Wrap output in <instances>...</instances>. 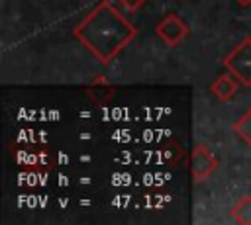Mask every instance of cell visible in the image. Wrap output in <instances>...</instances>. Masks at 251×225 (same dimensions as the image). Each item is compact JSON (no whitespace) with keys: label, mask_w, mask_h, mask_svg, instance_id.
Returning <instances> with one entry per match:
<instances>
[{"label":"cell","mask_w":251,"mask_h":225,"mask_svg":"<svg viewBox=\"0 0 251 225\" xmlns=\"http://www.w3.org/2000/svg\"><path fill=\"white\" fill-rule=\"evenodd\" d=\"M231 219L241 225H251V196H241L231 207Z\"/></svg>","instance_id":"7"},{"label":"cell","mask_w":251,"mask_h":225,"mask_svg":"<svg viewBox=\"0 0 251 225\" xmlns=\"http://www.w3.org/2000/svg\"><path fill=\"white\" fill-rule=\"evenodd\" d=\"M235 2H239L241 6H251V0H235Z\"/></svg>","instance_id":"10"},{"label":"cell","mask_w":251,"mask_h":225,"mask_svg":"<svg viewBox=\"0 0 251 225\" xmlns=\"http://www.w3.org/2000/svg\"><path fill=\"white\" fill-rule=\"evenodd\" d=\"M216 168H218V158L214 157L212 149L206 143H196L190 153V174L194 184L204 182Z\"/></svg>","instance_id":"4"},{"label":"cell","mask_w":251,"mask_h":225,"mask_svg":"<svg viewBox=\"0 0 251 225\" xmlns=\"http://www.w3.org/2000/svg\"><path fill=\"white\" fill-rule=\"evenodd\" d=\"M116 92V86L106 78V76H94L88 84H86V94L98 102V104H104L108 102Z\"/></svg>","instance_id":"6"},{"label":"cell","mask_w":251,"mask_h":225,"mask_svg":"<svg viewBox=\"0 0 251 225\" xmlns=\"http://www.w3.org/2000/svg\"><path fill=\"white\" fill-rule=\"evenodd\" d=\"M127 12H135V10H139L147 0H118Z\"/></svg>","instance_id":"9"},{"label":"cell","mask_w":251,"mask_h":225,"mask_svg":"<svg viewBox=\"0 0 251 225\" xmlns=\"http://www.w3.org/2000/svg\"><path fill=\"white\" fill-rule=\"evenodd\" d=\"M224 67L235 74L243 86H251V37L241 39V43L224 57Z\"/></svg>","instance_id":"2"},{"label":"cell","mask_w":251,"mask_h":225,"mask_svg":"<svg viewBox=\"0 0 251 225\" xmlns=\"http://www.w3.org/2000/svg\"><path fill=\"white\" fill-rule=\"evenodd\" d=\"M155 33H157V37H159L165 45L176 47L178 43H182V41L188 37L190 27H188V23H186L178 14L169 12V14H167L165 18H161V22L157 23Z\"/></svg>","instance_id":"3"},{"label":"cell","mask_w":251,"mask_h":225,"mask_svg":"<svg viewBox=\"0 0 251 225\" xmlns=\"http://www.w3.org/2000/svg\"><path fill=\"white\" fill-rule=\"evenodd\" d=\"M237 84H239L237 76H235V74H231V72L227 70L226 74L218 76V78L212 82L210 90H212V94H214L220 102H227V100L237 92Z\"/></svg>","instance_id":"5"},{"label":"cell","mask_w":251,"mask_h":225,"mask_svg":"<svg viewBox=\"0 0 251 225\" xmlns=\"http://www.w3.org/2000/svg\"><path fill=\"white\" fill-rule=\"evenodd\" d=\"M231 129H233V133L251 149V108H247L245 113H243L237 121H233Z\"/></svg>","instance_id":"8"},{"label":"cell","mask_w":251,"mask_h":225,"mask_svg":"<svg viewBox=\"0 0 251 225\" xmlns=\"http://www.w3.org/2000/svg\"><path fill=\"white\" fill-rule=\"evenodd\" d=\"M73 33L94 59L108 65L135 37L137 29L112 2L100 0L73 29Z\"/></svg>","instance_id":"1"}]
</instances>
